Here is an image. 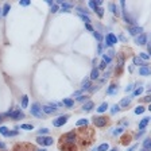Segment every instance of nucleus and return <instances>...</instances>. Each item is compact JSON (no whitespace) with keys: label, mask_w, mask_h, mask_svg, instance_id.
<instances>
[{"label":"nucleus","mask_w":151,"mask_h":151,"mask_svg":"<svg viewBox=\"0 0 151 151\" xmlns=\"http://www.w3.org/2000/svg\"><path fill=\"white\" fill-rule=\"evenodd\" d=\"M64 104L66 107H69V108H72L74 105V101L72 100V98H64Z\"/></svg>","instance_id":"19"},{"label":"nucleus","mask_w":151,"mask_h":151,"mask_svg":"<svg viewBox=\"0 0 151 151\" xmlns=\"http://www.w3.org/2000/svg\"><path fill=\"white\" fill-rule=\"evenodd\" d=\"M111 151H117V150H116V148H113V150H111Z\"/></svg>","instance_id":"50"},{"label":"nucleus","mask_w":151,"mask_h":151,"mask_svg":"<svg viewBox=\"0 0 151 151\" xmlns=\"http://www.w3.org/2000/svg\"><path fill=\"white\" fill-rule=\"evenodd\" d=\"M27 105H28V97L23 96L22 97V108H27Z\"/></svg>","instance_id":"23"},{"label":"nucleus","mask_w":151,"mask_h":151,"mask_svg":"<svg viewBox=\"0 0 151 151\" xmlns=\"http://www.w3.org/2000/svg\"><path fill=\"white\" fill-rule=\"evenodd\" d=\"M39 151H46V150H45V148H43V150H39Z\"/></svg>","instance_id":"51"},{"label":"nucleus","mask_w":151,"mask_h":151,"mask_svg":"<svg viewBox=\"0 0 151 151\" xmlns=\"http://www.w3.org/2000/svg\"><path fill=\"white\" fill-rule=\"evenodd\" d=\"M98 69L97 68H94L93 70H92V73H91V80H97L98 78Z\"/></svg>","instance_id":"15"},{"label":"nucleus","mask_w":151,"mask_h":151,"mask_svg":"<svg viewBox=\"0 0 151 151\" xmlns=\"http://www.w3.org/2000/svg\"><path fill=\"white\" fill-rule=\"evenodd\" d=\"M144 111H146L144 107H142V105H138V107L135 108V113H136V115H140V113H143Z\"/></svg>","instance_id":"24"},{"label":"nucleus","mask_w":151,"mask_h":151,"mask_svg":"<svg viewBox=\"0 0 151 151\" xmlns=\"http://www.w3.org/2000/svg\"><path fill=\"white\" fill-rule=\"evenodd\" d=\"M22 130H32L31 124H22Z\"/></svg>","instance_id":"40"},{"label":"nucleus","mask_w":151,"mask_h":151,"mask_svg":"<svg viewBox=\"0 0 151 151\" xmlns=\"http://www.w3.org/2000/svg\"><path fill=\"white\" fill-rule=\"evenodd\" d=\"M47 132H49V130H47V128H41L39 131H38V134H39V135H46Z\"/></svg>","instance_id":"36"},{"label":"nucleus","mask_w":151,"mask_h":151,"mask_svg":"<svg viewBox=\"0 0 151 151\" xmlns=\"http://www.w3.org/2000/svg\"><path fill=\"white\" fill-rule=\"evenodd\" d=\"M6 116H11L12 119H23L24 117V115H23V112L20 109H15V111H11V112H7Z\"/></svg>","instance_id":"3"},{"label":"nucleus","mask_w":151,"mask_h":151,"mask_svg":"<svg viewBox=\"0 0 151 151\" xmlns=\"http://www.w3.org/2000/svg\"><path fill=\"white\" fill-rule=\"evenodd\" d=\"M94 124L97 127H104L107 124V119L105 117H96V119H94Z\"/></svg>","instance_id":"10"},{"label":"nucleus","mask_w":151,"mask_h":151,"mask_svg":"<svg viewBox=\"0 0 151 151\" xmlns=\"http://www.w3.org/2000/svg\"><path fill=\"white\" fill-rule=\"evenodd\" d=\"M148 121H150V117H144V119L140 121V124H139V128H140V130H144L146 127H147Z\"/></svg>","instance_id":"12"},{"label":"nucleus","mask_w":151,"mask_h":151,"mask_svg":"<svg viewBox=\"0 0 151 151\" xmlns=\"http://www.w3.org/2000/svg\"><path fill=\"white\" fill-rule=\"evenodd\" d=\"M8 12H9V4H4L3 6V15L6 16Z\"/></svg>","instance_id":"29"},{"label":"nucleus","mask_w":151,"mask_h":151,"mask_svg":"<svg viewBox=\"0 0 151 151\" xmlns=\"http://www.w3.org/2000/svg\"><path fill=\"white\" fill-rule=\"evenodd\" d=\"M139 74H140V76H150V68H148V66H146V65L140 66Z\"/></svg>","instance_id":"11"},{"label":"nucleus","mask_w":151,"mask_h":151,"mask_svg":"<svg viewBox=\"0 0 151 151\" xmlns=\"http://www.w3.org/2000/svg\"><path fill=\"white\" fill-rule=\"evenodd\" d=\"M107 68V64L105 62H104V61H103V62L100 64V69H105Z\"/></svg>","instance_id":"44"},{"label":"nucleus","mask_w":151,"mask_h":151,"mask_svg":"<svg viewBox=\"0 0 151 151\" xmlns=\"http://www.w3.org/2000/svg\"><path fill=\"white\" fill-rule=\"evenodd\" d=\"M134 64H135V65H140V66H143V61H142V59L139 58V57H135V58H134Z\"/></svg>","instance_id":"31"},{"label":"nucleus","mask_w":151,"mask_h":151,"mask_svg":"<svg viewBox=\"0 0 151 151\" xmlns=\"http://www.w3.org/2000/svg\"><path fill=\"white\" fill-rule=\"evenodd\" d=\"M109 8H111L112 11H113V14H115V15H117V14H119V9L116 8V6H115V4H111V6H109Z\"/></svg>","instance_id":"34"},{"label":"nucleus","mask_w":151,"mask_h":151,"mask_svg":"<svg viewBox=\"0 0 151 151\" xmlns=\"http://www.w3.org/2000/svg\"><path fill=\"white\" fill-rule=\"evenodd\" d=\"M150 100H151V98H150V96H147V97H144V101H147V103H148Z\"/></svg>","instance_id":"49"},{"label":"nucleus","mask_w":151,"mask_h":151,"mask_svg":"<svg viewBox=\"0 0 151 151\" xmlns=\"http://www.w3.org/2000/svg\"><path fill=\"white\" fill-rule=\"evenodd\" d=\"M130 103H131V98L130 97H124L120 101V105L119 107H127V105H130Z\"/></svg>","instance_id":"16"},{"label":"nucleus","mask_w":151,"mask_h":151,"mask_svg":"<svg viewBox=\"0 0 151 151\" xmlns=\"http://www.w3.org/2000/svg\"><path fill=\"white\" fill-rule=\"evenodd\" d=\"M86 98H88L86 96H80V97H77V101H81L82 103V101H86Z\"/></svg>","instance_id":"41"},{"label":"nucleus","mask_w":151,"mask_h":151,"mask_svg":"<svg viewBox=\"0 0 151 151\" xmlns=\"http://www.w3.org/2000/svg\"><path fill=\"white\" fill-rule=\"evenodd\" d=\"M108 109V103H103L100 107L97 108V112H100V113H103V112H105Z\"/></svg>","instance_id":"17"},{"label":"nucleus","mask_w":151,"mask_h":151,"mask_svg":"<svg viewBox=\"0 0 151 151\" xmlns=\"http://www.w3.org/2000/svg\"><path fill=\"white\" fill-rule=\"evenodd\" d=\"M93 107H94V104H93L92 101H86V103H85V104H84L82 109L88 112V111H91V109H92V108H93Z\"/></svg>","instance_id":"13"},{"label":"nucleus","mask_w":151,"mask_h":151,"mask_svg":"<svg viewBox=\"0 0 151 151\" xmlns=\"http://www.w3.org/2000/svg\"><path fill=\"white\" fill-rule=\"evenodd\" d=\"M143 148H144L146 151H150V150H151V144H150V139H148V138L144 139V142H143Z\"/></svg>","instance_id":"18"},{"label":"nucleus","mask_w":151,"mask_h":151,"mask_svg":"<svg viewBox=\"0 0 151 151\" xmlns=\"http://www.w3.org/2000/svg\"><path fill=\"white\" fill-rule=\"evenodd\" d=\"M136 147H138V144H135V146H132V147H130V148L127 150V151H134V150H135Z\"/></svg>","instance_id":"46"},{"label":"nucleus","mask_w":151,"mask_h":151,"mask_svg":"<svg viewBox=\"0 0 151 151\" xmlns=\"http://www.w3.org/2000/svg\"><path fill=\"white\" fill-rule=\"evenodd\" d=\"M0 134L4 135V136H9V131L7 127H0Z\"/></svg>","instance_id":"22"},{"label":"nucleus","mask_w":151,"mask_h":151,"mask_svg":"<svg viewBox=\"0 0 151 151\" xmlns=\"http://www.w3.org/2000/svg\"><path fill=\"white\" fill-rule=\"evenodd\" d=\"M131 89H132V85H128V86H127V88H125V92H130V91H131Z\"/></svg>","instance_id":"47"},{"label":"nucleus","mask_w":151,"mask_h":151,"mask_svg":"<svg viewBox=\"0 0 151 151\" xmlns=\"http://www.w3.org/2000/svg\"><path fill=\"white\" fill-rule=\"evenodd\" d=\"M146 42H147V35H146V34H140V35H138L135 38V43L139 45V46L146 45Z\"/></svg>","instance_id":"5"},{"label":"nucleus","mask_w":151,"mask_h":151,"mask_svg":"<svg viewBox=\"0 0 151 151\" xmlns=\"http://www.w3.org/2000/svg\"><path fill=\"white\" fill-rule=\"evenodd\" d=\"M93 36L96 38L97 41H101V39H103V36L100 35V32H97V31H93Z\"/></svg>","instance_id":"33"},{"label":"nucleus","mask_w":151,"mask_h":151,"mask_svg":"<svg viewBox=\"0 0 151 151\" xmlns=\"http://www.w3.org/2000/svg\"><path fill=\"white\" fill-rule=\"evenodd\" d=\"M74 138H76V132H70V134L66 135V139H68V142H74Z\"/></svg>","instance_id":"25"},{"label":"nucleus","mask_w":151,"mask_h":151,"mask_svg":"<svg viewBox=\"0 0 151 151\" xmlns=\"http://www.w3.org/2000/svg\"><path fill=\"white\" fill-rule=\"evenodd\" d=\"M91 86V81H84L82 82V86H81V91H86Z\"/></svg>","instance_id":"27"},{"label":"nucleus","mask_w":151,"mask_h":151,"mask_svg":"<svg viewBox=\"0 0 151 151\" xmlns=\"http://www.w3.org/2000/svg\"><path fill=\"white\" fill-rule=\"evenodd\" d=\"M142 151H146V150H144V148H143V150H142Z\"/></svg>","instance_id":"52"},{"label":"nucleus","mask_w":151,"mask_h":151,"mask_svg":"<svg viewBox=\"0 0 151 151\" xmlns=\"http://www.w3.org/2000/svg\"><path fill=\"white\" fill-rule=\"evenodd\" d=\"M59 104H50V105H43V108H42V111H43L45 113H49V115H51V113H54L57 111V107H58Z\"/></svg>","instance_id":"4"},{"label":"nucleus","mask_w":151,"mask_h":151,"mask_svg":"<svg viewBox=\"0 0 151 151\" xmlns=\"http://www.w3.org/2000/svg\"><path fill=\"white\" fill-rule=\"evenodd\" d=\"M108 148H109V146H108V143H103L98 146V148L96 151H108Z\"/></svg>","instance_id":"21"},{"label":"nucleus","mask_w":151,"mask_h":151,"mask_svg":"<svg viewBox=\"0 0 151 151\" xmlns=\"http://www.w3.org/2000/svg\"><path fill=\"white\" fill-rule=\"evenodd\" d=\"M116 91H117L116 85H115V84H112V85H109V88L107 89V93H108V94H115Z\"/></svg>","instance_id":"14"},{"label":"nucleus","mask_w":151,"mask_h":151,"mask_svg":"<svg viewBox=\"0 0 151 151\" xmlns=\"http://www.w3.org/2000/svg\"><path fill=\"white\" fill-rule=\"evenodd\" d=\"M96 12L98 14V16H103V14H104V9H103L101 7H97V8H96Z\"/></svg>","instance_id":"39"},{"label":"nucleus","mask_w":151,"mask_h":151,"mask_svg":"<svg viewBox=\"0 0 151 151\" xmlns=\"http://www.w3.org/2000/svg\"><path fill=\"white\" fill-rule=\"evenodd\" d=\"M120 111V107L119 105H117V104H116V105H113L112 107V109H111V113H112V115H115V113L116 112H119Z\"/></svg>","instance_id":"30"},{"label":"nucleus","mask_w":151,"mask_h":151,"mask_svg":"<svg viewBox=\"0 0 151 151\" xmlns=\"http://www.w3.org/2000/svg\"><path fill=\"white\" fill-rule=\"evenodd\" d=\"M88 119H80L77 123H76V125L77 127H81V125H88Z\"/></svg>","instance_id":"20"},{"label":"nucleus","mask_w":151,"mask_h":151,"mask_svg":"<svg viewBox=\"0 0 151 151\" xmlns=\"http://www.w3.org/2000/svg\"><path fill=\"white\" fill-rule=\"evenodd\" d=\"M80 18H81L82 20L85 22V24H91V19H89L86 15H82V14H80Z\"/></svg>","instance_id":"26"},{"label":"nucleus","mask_w":151,"mask_h":151,"mask_svg":"<svg viewBox=\"0 0 151 151\" xmlns=\"http://www.w3.org/2000/svg\"><path fill=\"white\" fill-rule=\"evenodd\" d=\"M57 11H58V6L53 4V6H51V12H57Z\"/></svg>","instance_id":"42"},{"label":"nucleus","mask_w":151,"mask_h":151,"mask_svg":"<svg viewBox=\"0 0 151 151\" xmlns=\"http://www.w3.org/2000/svg\"><path fill=\"white\" fill-rule=\"evenodd\" d=\"M107 46H113V45H116V42H117V38L113 35V34H108L107 35Z\"/></svg>","instance_id":"8"},{"label":"nucleus","mask_w":151,"mask_h":151,"mask_svg":"<svg viewBox=\"0 0 151 151\" xmlns=\"http://www.w3.org/2000/svg\"><path fill=\"white\" fill-rule=\"evenodd\" d=\"M142 92H143V88L140 86V88H138V89H136V91L134 92V96H139V94H140Z\"/></svg>","instance_id":"38"},{"label":"nucleus","mask_w":151,"mask_h":151,"mask_svg":"<svg viewBox=\"0 0 151 151\" xmlns=\"http://www.w3.org/2000/svg\"><path fill=\"white\" fill-rule=\"evenodd\" d=\"M128 32H130V35H140V34H143V28L142 27H130L128 28Z\"/></svg>","instance_id":"7"},{"label":"nucleus","mask_w":151,"mask_h":151,"mask_svg":"<svg viewBox=\"0 0 151 151\" xmlns=\"http://www.w3.org/2000/svg\"><path fill=\"white\" fill-rule=\"evenodd\" d=\"M123 130L121 128H116V130H113V135H117V134H120Z\"/></svg>","instance_id":"43"},{"label":"nucleus","mask_w":151,"mask_h":151,"mask_svg":"<svg viewBox=\"0 0 151 151\" xmlns=\"http://www.w3.org/2000/svg\"><path fill=\"white\" fill-rule=\"evenodd\" d=\"M103 61H104L105 64H109V62H111V57L107 55V54H103Z\"/></svg>","instance_id":"32"},{"label":"nucleus","mask_w":151,"mask_h":151,"mask_svg":"<svg viewBox=\"0 0 151 151\" xmlns=\"http://www.w3.org/2000/svg\"><path fill=\"white\" fill-rule=\"evenodd\" d=\"M66 121H68V116H59L58 119H55L53 121V125L54 127H61V125H64Z\"/></svg>","instance_id":"6"},{"label":"nucleus","mask_w":151,"mask_h":151,"mask_svg":"<svg viewBox=\"0 0 151 151\" xmlns=\"http://www.w3.org/2000/svg\"><path fill=\"white\" fill-rule=\"evenodd\" d=\"M139 58H140L142 61H148V59H150V55H148L147 53H140Z\"/></svg>","instance_id":"28"},{"label":"nucleus","mask_w":151,"mask_h":151,"mask_svg":"<svg viewBox=\"0 0 151 151\" xmlns=\"http://www.w3.org/2000/svg\"><path fill=\"white\" fill-rule=\"evenodd\" d=\"M57 3L62 6V9H61L62 12H69L70 9H72V4H68V3H65V2H61V0H58Z\"/></svg>","instance_id":"9"},{"label":"nucleus","mask_w":151,"mask_h":151,"mask_svg":"<svg viewBox=\"0 0 151 151\" xmlns=\"http://www.w3.org/2000/svg\"><path fill=\"white\" fill-rule=\"evenodd\" d=\"M0 148H6V144H4L3 142H0Z\"/></svg>","instance_id":"48"},{"label":"nucleus","mask_w":151,"mask_h":151,"mask_svg":"<svg viewBox=\"0 0 151 151\" xmlns=\"http://www.w3.org/2000/svg\"><path fill=\"white\" fill-rule=\"evenodd\" d=\"M89 7H91V8H93L94 11H96L97 6H96V3H94V0H91V2H89Z\"/></svg>","instance_id":"37"},{"label":"nucleus","mask_w":151,"mask_h":151,"mask_svg":"<svg viewBox=\"0 0 151 151\" xmlns=\"http://www.w3.org/2000/svg\"><path fill=\"white\" fill-rule=\"evenodd\" d=\"M19 4H20V6L27 7V6H30V0H20V2H19Z\"/></svg>","instance_id":"35"},{"label":"nucleus","mask_w":151,"mask_h":151,"mask_svg":"<svg viewBox=\"0 0 151 151\" xmlns=\"http://www.w3.org/2000/svg\"><path fill=\"white\" fill-rule=\"evenodd\" d=\"M53 142V138H50V136H38L36 138V143L41 146H51Z\"/></svg>","instance_id":"2"},{"label":"nucleus","mask_w":151,"mask_h":151,"mask_svg":"<svg viewBox=\"0 0 151 151\" xmlns=\"http://www.w3.org/2000/svg\"><path fill=\"white\" fill-rule=\"evenodd\" d=\"M30 112H31V115H34L36 117H42V116H43V111H42V107H41L39 103H34V104H32Z\"/></svg>","instance_id":"1"},{"label":"nucleus","mask_w":151,"mask_h":151,"mask_svg":"<svg viewBox=\"0 0 151 151\" xmlns=\"http://www.w3.org/2000/svg\"><path fill=\"white\" fill-rule=\"evenodd\" d=\"M85 27H86V30H89V31H93V27H92L91 24H85Z\"/></svg>","instance_id":"45"}]
</instances>
